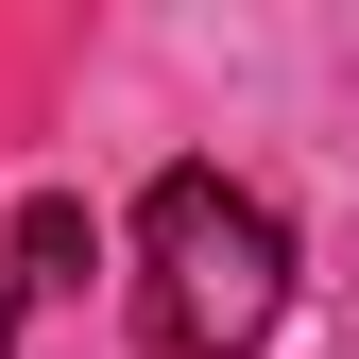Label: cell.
<instances>
[{
  "label": "cell",
  "mask_w": 359,
  "mask_h": 359,
  "mask_svg": "<svg viewBox=\"0 0 359 359\" xmlns=\"http://www.w3.org/2000/svg\"><path fill=\"white\" fill-rule=\"evenodd\" d=\"M291 308V222L222 171H154L137 189V325L154 359H257Z\"/></svg>",
  "instance_id": "cell-1"
},
{
  "label": "cell",
  "mask_w": 359,
  "mask_h": 359,
  "mask_svg": "<svg viewBox=\"0 0 359 359\" xmlns=\"http://www.w3.org/2000/svg\"><path fill=\"white\" fill-rule=\"evenodd\" d=\"M34 291H86V205L69 189H34L18 205V257H0V308H34Z\"/></svg>",
  "instance_id": "cell-2"
}]
</instances>
